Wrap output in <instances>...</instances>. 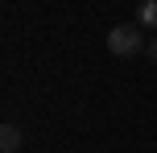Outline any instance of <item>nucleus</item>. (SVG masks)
Listing matches in <instances>:
<instances>
[{"label": "nucleus", "instance_id": "obj_3", "mask_svg": "<svg viewBox=\"0 0 157 153\" xmlns=\"http://www.w3.org/2000/svg\"><path fill=\"white\" fill-rule=\"evenodd\" d=\"M0 149H4V153L21 149V128H17V124H4V128H0Z\"/></svg>", "mask_w": 157, "mask_h": 153}, {"label": "nucleus", "instance_id": "obj_2", "mask_svg": "<svg viewBox=\"0 0 157 153\" xmlns=\"http://www.w3.org/2000/svg\"><path fill=\"white\" fill-rule=\"evenodd\" d=\"M136 25L157 33V0H141V8H136Z\"/></svg>", "mask_w": 157, "mask_h": 153}, {"label": "nucleus", "instance_id": "obj_1", "mask_svg": "<svg viewBox=\"0 0 157 153\" xmlns=\"http://www.w3.org/2000/svg\"><path fill=\"white\" fill-rule=\"evenodd\" d=\"M145 46H149V41L141 37V25H136V21L132 25H116V29L108 33V50L116 58H132V54H141Z\"/></svg>", "mask_w": 157, "mask_h": 153}, {"label": "nucleus", "instance_id": "obj_4", "mask_svg": "<svg viewBox=\"0 0 157 153\" xmlns=\"http://www.w3.org/2000/svg\"><path fill=\"white\" fill-rule=\"evenodd\" d=\"M145 54H149L153 62H157V33H153V37H149V46H145Z\"/></svg>", "mask_w": 157, "mask_h": 153}]
</instances>
